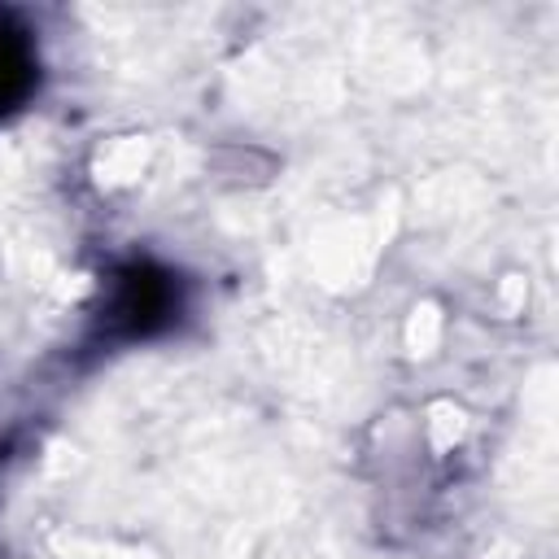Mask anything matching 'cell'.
Masks as SVG:
<instances>
[{
    "mask_svg": "<svg viewBox=\"0 0 559 559\" xmlns=\"http://www.w3.org/2000/svg\"><path fill=\"white\" fill-rule=\"evenodd\" d=\"M175 306H179V297H175L170 275L148 262H135V266L118 271V284L109 297V323L122 336H148L170 323Z\"/></svg>",
    "mask_w": 559,
    "mask_h": 559,
    "instance_id": "1",
    "label": "cell"
},
{
    "mask_svg": "<svg viewBox=\"0 0 559 559\" xmlns=\"http://www.w3.org/2000/svg\"><path fill=\"white\" fill-rule=\"evenodd\" d=\"M35 79H39V61H35L31 31L0 9V118L13 114L35 92Z\"/></svg>",
    "mask_w": 559,
    "mask_h": 559,
    "instance_id": "2",
    "label": "cell"
}]
</instances>
